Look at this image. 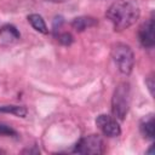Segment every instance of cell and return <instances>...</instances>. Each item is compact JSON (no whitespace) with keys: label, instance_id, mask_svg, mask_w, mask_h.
<instances>
[{"label":"cell","instance_id":"cell-1","mask_svg":"<svg viewBox=\"0 0 155 155\" xmlns=\"http://www.w3.org/2000/svg\"><path fill=\"white\" fill-rule=\"evenodd\" d=\"M140 11L138 5L132 0H116L107 10V18L114 29L120 31L131 27L139 18Z\"/></svg>","mask_w":155,"mask_h":155},{"label":"cell","instance_id":"cell-2","mask_svg":"<svg viewBox=\"0 0 155 155\" xmlns=\"http://www.w3.org/2000/svg\"><path fill=\"white\" fill-rule=\"evenodd\" d=\"M131 105V88L128 82H121L114 90L111 97V113L115 119L124 120Z\"/></svg>","mask_w":155,"mask_h":155},{"label":"cell","instance_id":"cell-3","mask_svg":"<svg viewBox=\"0 0 155 155\" xmlns=\"http://www.w3.org/2000/svg\"><path fill=\"white\" fill-rule=\"evenodd\" d=\"M111 58L117 67V69L125 74H131L133 65H134V54L132 48L122 42H117L111 48Z\"/></svg>","mask_w":155,"mask_h":155},{"label":"cell","instance_id":"cell-4","mask_svg":"<svg viewBox=\"0 0 155 155\" xmlns=\"http://www.w3.org/2000/svg\"><path fill=\"white\" fill-rule=\"evenodd\" d=\"M74 151L78 154H103L104 142L98 134H87L75 144Z\"/></svg>","mask_w":155,"mask_h":155},{"label":"cell","instance_id":"cell-5","mask_svg":"<svg viewBox=\"0 0 155 155\" xmlns=\"http://www.w3.org/2000/svg\"><path fill=\"white\" fill-rule=\"evenodd\" d=\"M96 125L98 130L107 137L114 138L121 134V127L117 122V119L108 114H101L96 119Z\"/></svg>","mask_w":155,"mask_h":155},{"label":"cell","instance_id":"cell-6","mask_svg":"<svg viewBox=\"0 0 155 155\" xmlns=\"http://www.w3.org/2000/svg\"><path fill=\"white\" fill-rule=\"evenodd\" d=\"M138 38L139 42L143 47L151 48L155 45V35H154V21L153 18H148L138 30Z\"/></svg>","mask_w":155,"mask_h":155},{"label":"cell","instance_id":"cell-7","mask_svg":"<svg viewBox=\"0 0 155 155\" xmlns=\"http://www.w3.org/2000/svg\"><path fill=\"white\" fill-rule=\"evenodd\" d=\"M21 36L17 28L12 24H6L0 29V42L5 45H10L18 40Z\"/></svg>","mask_w":155,"mask_h":155},{"label":"cell","instance_id":"cell-8","mask_svg":"<svg viewBox=\"0 0 155 155\" xmlns=\"http://www.w3.org/2000/svg\"><path fill=\"white\" fill-rule=\"evenodd\" d=\"M139 131L145 139H149V140L154 139V115L153 114H149L140 120Z\"/></svg>","mask_w":155,"mask_h":155},{"label":"cell","instance_id":"cell-9","mask_svg":"<svg viewBox=\"0 0 155 155\" xmlns=\"http://www.w3.org/2000/svg\"><path fill=\"white\" fill-rule=\"evenodd\" d=\"M97 23H98V21L91 16H80V17H76L71 21V27L76 31H82L87 28L97 25Z\"/></svg>","mask_w":155,"mask_h":155},{"label":"cell","instance_id":"cell-10","mask_svg":"<svg viewBox=\"0 0 155 155\" xmlns=\"http://www.w3.org/2000/svg\"><path fill=\"white\" fill-rule=\"evenodd\" d=\"M28 21H29V23L31 24V27H33L36 31L42 33V34H47V33H48V28H47V25H46L44 18H42L40 15H38V13H31V15L28 16Z\"/></svg>","mask_w":155,"mask_h":155},{"label":"cell","instance_id":"cell-11","mask_svg":"<svg viewBox=\"0 0 155 155\" xmlns=\"http://www.w3.org/2000/svg\"><path fill=\"white\" fill-rule=\"evenodd\" d=\"M0 113H7V114H13L18 117H24L28 110L25 107L22 105H0Z\"/></svg>","mask_w":155,"mask_h":155},{"label":"cell","instance_id":"cell-12","mask_svg":"<svg viewBox=\"0 0 155 155\" xmlns=\"http://www.w3.org/2000/svg\"><path fill=\"white\" fill-rule=\"evenodd\" d=\"M0 136H7V137H17L16 130H13L11 126L6 124H0Z\"/></svg>","mask_w":155,"mask_h":155},{"label":"cell","instance_id":"cell-13","mask_svg":"<svg viewBox=\"0 0 155 155\" xmlns=\"http://www.w3.org/2000/svg\"><path fill=\"white\" fill-rule=\"evenodd\" d=\"M57 40H58L62 45L69 46V45H71V42H73V35H71L70 33H62V34H58V35H57Z\"/></svg>","mask_w":155,"mask_h":155},{"label":"cell","instance_id":"cell-14","mask_svg":"<svg viewBox=\"0 0 155 155\" xmlns=\"http://www.w3.org/2000/svg\"><path fill=\"white\" fill-rule=\"evenodd\" d=\"M62 23H63V18H62V17H56V18H54V21H53V27H52L54 33H57V30L61 28Z\"/></svg>","mask_w":155,"mask_h":155},{"label":"cell","instance_id":"cell-15","mask_svg":"<svg viewBox=\"0 0 155 155\" xmlns=\"http://www.w3.org/2000/svg\"><path fill=\"white\" fill-rule=\"evenodd\" d=\"M145 84H147V86H148V88H149V91H150V94L153 96V94H154V79H153V75H150V76L145 80Z\"/></svg>","mask_w":155,"mask_h":155}]
</instances>
